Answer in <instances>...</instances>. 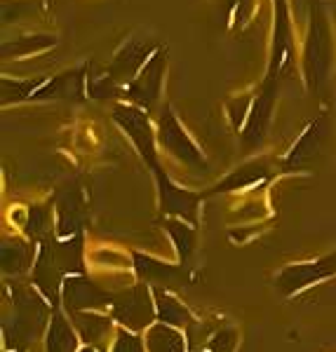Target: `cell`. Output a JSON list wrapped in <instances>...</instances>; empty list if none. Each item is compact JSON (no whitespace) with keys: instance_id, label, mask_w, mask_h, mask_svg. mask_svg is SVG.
Returning a JSON list of instances; mask_svg holds the SVG:
<instances>
[{"instance_id":"obj_16","label":"cell","mask_w":336,"mask_h":352,"mask_svg":"<svg viewBox=\"0 0 336 352\" xmlns=\"http://www.w3.org/2000/svg\"><path fill=\"white\" fill-rule=\"evenodd\" d=\"M45 350L48 352H81L78 350V336L73 333L71 322L64 317L59 308H52V322H50L48 336H45Z\"/></svg>"},{"instance_id":"obj_21","label":"cell","mask_w":336,"mask_h":352,"mask_svg":"<svg viewBox=\"0 0 336 352\" xmlns=\"http://www.w3.org/2000/svg\"><path fill=\"white\" fill-rule=\"evenodd\" d=\"M144 340L148 352H186L184 333L169 324H162V322L148 327Z\"/></svg>"},{"instance_id":"obj_14","label":"cell","mask_w":336,"mask_h":352,"mask_svg":"<svg viewBox=\"0 0 336 352\" xmlns=\"http://www.w3.org/2000/svg\"><path fill=\"white\" fill-rule=\"evenodd\" d=\"M322 136H324V118L320 116L317 120H313L306 132L299 136V141L294 144V148L287 153V157L282 160V169H299L304 164H308L313 157L317 155L322 146Z\"/></svg>"},{"instance_id":"obj_23","label":"cell","mask_w":336,"mask_h":352,"mask_svg":"<svg viewBox=\"0 0 336 352\" xmlns=\"http://www.w3.org/2000/svg\"><path fill=\"white\" fill-rule=\"evenodd\" d=\"M167 232L172 235L174 247L179 249V256L181 261H186L191 256L193 247H196V232H193L191 226H186L181 219H172L167 221Z\"/></svg>"},{"instance_id":"obj_2","label":"cell","mask_w":336,"mask_h":352,"mask_svg":"<svg viewBox=\"0 0 336 352\" xmlns=\"http://www.w3.org/2000/svg\"><path fill=\"white\" fill-rule=\"evenodd\" d=\"M12 320L5 324V343L12 352H26L33 340H38L50 329L48 298L38 296L31 287L12 285Z\"/></svg>"},{"instance_id":"obj_9","label":"cell","mask_w":336,"mask_h":352,"mask_svg":"<svg viewBox=\"0 0 336 352\" xmlns=\"http://www.w3.org/2000/svg\"><path fill=\"white\" fill-rule=\"evenodd\" d=\"M61 298H64V308L71 312H87L94 308H104V305L113 303V294H108L106 289L96 287L92 280L83 275H71L64 280L61 287Z\"/></svg>"},{"instance_id":"obj_13","label":"cell","mask_w":336,"mask_h":352,"mask_svg":"<svg viewBox=\"0 0 336 352\" xmlns=\"http://www.w3.org/2000/svg\"><path fill=\"white\" fill-rule=\"evenodd\" d=\"M273 99H275V85L266 82L264 92L256 96L252 109L247 113V124H244L242 141H244V146H249V148H252V146H259L261 139H264V132H266V127H269Z\"/></svg>"},{"instance_id":"obj_10","label":"cell","mask_w":336,"mask_h":352,"mask_svg":"<svg viewBox=\"0 0 336 352\" xmlns=\"http://www.w3.org/2000/svg\"><path fill=\"white\" fill-rule=\"evenodd\" d=\"M156 50V45H151L148 41H136V38L127 41L120 52L116 54L111 68H108V78L116 85H129L136 78V73L146 66V61L151 59Z\"/></svg>"},{"instance_id":"obj_11","label":"cell","mask_w":336,"mask_h":352,"mask_svg":"<svg viewBox=\"0 0 336 352\" xmlns=\"http://www.w3.org/2000/svg\"><path fill=\"white\" fill-rule=\"evenodd\" d=\"M85 226L83 192L78 186H68L56 197V235L71 240L81 235Z\"/></svg>"},{"instance_id":"obj_8","label":"cell","mask_w":336,"mask_h":352,"mask_svg":"<svg viewBox=\"0 0 336 352\" xmlns=\"http://www.w3.org/2000/svg\"><path fill=\"white\" fill-rule=\"evenodd\" d=\"M334 275H336V254L317 258V261H313V263L289 265V268H284L280 275H277L275 285L282 294L289 296V294H296V292H301V289L327 280V277H334Z\"/></svg>"},{"instance_id":"obj_6","label":"cell","mask_w":336,"mask_h":352,"mask_svg":"<svg viewBox=\"0 0 336 352\" xmlns=\"http://www.w3.org/2000/svg\"><path fill=\"white\" fill-rule=\"evenodd\" d=\"M329 54H332V43H329V26L320 5H315L311 16L308 45H306V73H308V85L320 87L324 76L329 71Z\"/></svg>"},{"instance_id":"obj_15","label":"cell","mask_w":336,"mask_h":352,"mask_svg":"<svg viewBox=\"0 0 336 352\" xmlns=\"http://www.w3.org/2000/svg\"><path fill=\"white\" fill-rule=\"evenodd\" d=\"M83 76L85 71L78 68V71L61 73L52 80H45L33 94V99H78L83 94Z\"/></svg>"},{"instance_id":"obj_7","label":"cell","mask_w":336,"mask_h":352,"mask_svg":"<svg viewBox=\"0 0 336 352\" xmlns=\"http://www.w3.org/2000/svg\"><path fill=\"white\" fill-rule=\"evenodd\" d=\"M165 64H167L165 47H158L151 59L146 61V66L136 73L134 80L125 87V96H127L129 101H134V104H139L141 109H151V106L156 104L158 94H160Z\"/></svg>"},{"instance_id":"obj_1","label":"cell","mask_w":336,"mask_h":352,"mask_svg":"<svg viewBox=\"0 0 336 352\" xmlns=\"http://www.w3.org/2000/svg\"><path fill=\"white\" fill-rule=\"evenodd\" d=\"M83 237H71L66 242L43 240L41 252L36 254L33 265V285L41 289V294L56 308L64 280L71 272H83Z\"/></svg>"},{"instance_id":"obj_27","label":"cell","mask_w":336,"mask_h":352,"mask_svg":"<svg viewBox=\"0 0 336 352\" xmlns=\"http://www.w3.org/2000/svg\"><path fill=\"white\" fill-rule=\"evenodd\" d=\"M233 345H235V333L231 329H224L209 340V352H231Z\"/></svg>"},{"instance_id":"obj_5","label":"cell","mask_w":336,"mask_h":352,"mask_svg":"<svg viewBox=\"0 0 336 352\" xmlns=\"http://www.w3.org/2000/svg\"><path fill=\"white\" fill-rule=\"evenodd\" d=\"M146 285H136L127 292L118 294L111 303L113 320H118L129 331H141L146 327H153V320L158 317L156 303Z\"/></svg>"},{"instance_id":"obj_22","label":"cell","mask_w":336,"mask_h":352,"mask_svg":"<svg viewBox=\"0 0 336 352\" xmlns=\"http://www.w3.org/2000/svg\"><path fill=\"white\" fill-rule=\"evenodd\" d=\"M33 247L24 240H5L3 252H0V263H3L5 275H21L31 268Z\"/></svg>"},{"instance_id":"obj_12","label":"cell","mask_w":336,"mask_h":352,"mask_svg":"<svg viewBox=\"0 0 336 352\" xmlns=\"http://www.w3.org/2000/svg\"><path fill=\"white\" fill-rule=\"evenodd\" d=\"M158 188H160V202L162 212L172 214V217L196 223L198 221V207H200V195H193V192L179 188L176 184L169 181L167 174L158 176Z\"/></svg>"},{"instance_id":"obj_19","label":"cell","mask_w":336,"mask_h":352,"mask_svg":"<svg viewBox=\"0 0 336 352\" xmlns=\"http://www.w3.org/2000/svg\"><path fill=\"white\" fill-rule=\"evenodd\" d=\"M71 322H73V327L78 329L81 338L87 345L101 343V340L108 336V331H111V320H108L106 315H101V312H92V310L73 312Z\"/></svg>"},{"instance_id":"obj_20","label":"cell","mask_w":336,"mask_h":352,"mask_svg":"<svg viewBox=\"0 0 336 352\" xmlns=\"http://www.w3.org/2000/svg\"><path fill=\"white\" fill-rule=\"evenodd\" d=\"M153 298H156V310H158V320L162 322V324H169V327H184L189 324L193 320L189 308H186L184 303H181L179 298L172 296L169 292H165V289H153Z\"/></svg>"},{"instance_id":"obj_28","label":"cell","mask_w":336,"mask_h":352,"mask_svg":"<svg viewBox=\"0 0 336 352\" xmlns=\"http://www.w3.org/2000/svg\"><path fill=\"white\" fill-rule=\"evenodd\" d=\"M81 352H96V350H94V348H92V345H87V348H83V350H81Z\"/></svg>"},{"instance_id":"obj_4","label":"cell","mask_w":336,"mask_h":352,"mask_svg":"<svg viewBox=\"0 0 336 352\" xmlns=\"http://www.w3.org/2000/svg\"><path fill=\"white\" fill-rule=\"evenodd\" d=\"M158 141L174 160H179L181 164L191 169H207V160H204L202 151L193 144V139L186 134V129L181 127V122L176 120V116L172 113L169 106L162 109L160 122H158Z\"/></svg>"},{"instance_id":"obj_24","label":"cell","mask_w":336,"mask_h":352,"mask_svg":"<svg viewBox=\"0 0 336 352\" xmlns=\"http://www.w3.org/2000/svg\"><path fill=\"white\" fill-rule=\"evenodd\" d=\"M45 80H3V104H17V101L33 99Z\"/></svg>"},{"instance_id":"obj_25","label":"cell","mask_w":336,"mask_h":352,"mask_svg":"<svg viewBox=\"0 0 336 352\" xmlns=\"http://www.w3.org/2000/svg\"><path fill=\"white\" fill-rule=\"evenodd\" d=\"M48 230H50V212L45 207H33L26 221V235L48 240Z\"/></svg>"},{"instance_id":"obj_17","label":"cell","mask_w":336,"mask_h":352,"mask_svg":"<svg viewBox=\"0 0 336 352\" xmlns=\"http://www.w3.org/2000/svg\"><path fill=\"white\" fill-rule=\"evenodd\" d=\"M264 179H269V167H266V162H249V164H242L240 169H235L233 174L226 176L221 184H216L214 188L207 192V195L242 190V188H249V186L261 184Z\"/></svg>"},{"instance_id":"obj_26","label":"cell","mask_w":336,"mask_h":352,"mask_svg":"<svg viewBox=\"0 0 336 352\" xmlns=\"http://www.w3.org/2000/svg\"><path fill=\"white\" fill-rule=\"evenodd\" d=\"M146 340H141L132 331H118L116 340H113V352H144Z\"/></svg>"},{"instance_id":"obj_18","label":"cell","mask_w":336,"mask_h":352,"mask_svg":"<svg viewBox=\"0 0 336 352\" xmlns=\"http://www.w3.org/2000/svg\"><path fill=\"white\" fill-rule=\"evenodd\" d=\"M134 268H136V275H139L141 280L160 282L162 287L181 280V268H179V265L160 263L158 258H151V256L139 254V252H134Z\"/></svg>"},{"instance_id":"obj_3","label":"cell","mask_w":336,"mask_h":352,"mask_svg":"<svg viewBox=\"0 0 336 352\" xmlns=\"http://www.w3.org/2000/svg\"><path fill=\"white\" fill-rule=\"evenodd\" d=\"M113 120H116L120 127L127 132V136L132 139V144L136 146V151L141 153V157L146 160V164L151 167L153 176H162L165 169L162 164L158 162V139L153 134V127L148 122V116L139 106H118L113 111Z\"/></svg>"}]
</instances>
